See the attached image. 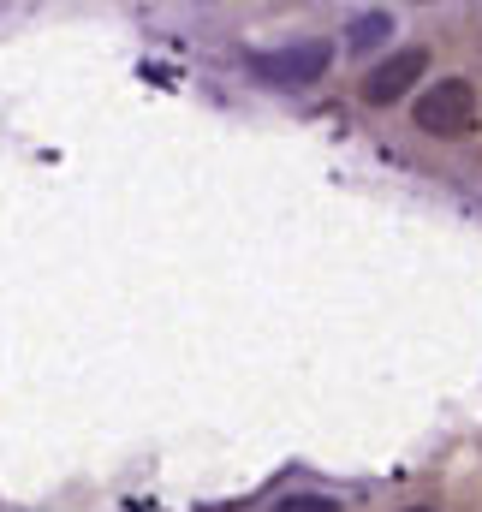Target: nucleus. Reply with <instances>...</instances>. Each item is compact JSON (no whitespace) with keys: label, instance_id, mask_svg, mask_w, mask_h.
I'll list each match as a JSON object with an SVG mask.
<instances>
[{"label":"nucleus","instance_id":"obj_1","mask_svg":"<svg viewBox=\"0 0 482 512\" xmlns=\"http://www.w3.org/2000/svg\"><path fill=\"white\" fill-rule=\"evenodd\" d=\"M328 66H334V42H322V36H298V42H280V48L250 54V72H256V84H268V90L322 84Z\"/></svg>","mask_w":482,"mask_h":512},{"label":"nucleus","instance_id":"obj_3","mask_svg":"<svg viewBox=\"0 0 482 512\" xmlns=\"http://www.w3.org/2000/svg\"><path fill=\"white\" fill-rule=\"evenodd\" d=\"M423 72H429V54H423V48H399V54H387V60L363 78V102H369V108H393L399 96H411V84H423Z\"/></svg>","mask_w":482,"mask_h":512},{"label":"nucleus","instance_id":"obj_4","mask_svg":"<svg viewBox=\"0 0 482 512\" xmlns=\"http://www.w3.org/2000/svg\"><path fill=\"white\" fill-rule=\"evenodd\" d=\"M387 36H393V12H358L352 30H346V48H352V54H369V48H381Z\"/></svg>","mask_w":482,"mask_h":512},{"label":"nucleus","instance_id":"obj_2","mask_svg":"<svg viewBox=\"0 0 482 512\" xmlns=\"http://www.w3.org/2000/svg\"><path fill=\"white\" fill-rule=\"evenodd\" d=\"M411 120H417V131H429V137H441V143L471 137V131H477V84H471V78H441V84H429V90L417 96Z\"/></svg>","mask_w":482,"mask_h":512},{"label":"nucleus","instance_id":"obj_5","mask_svg":"<svg viewBox=\"0 0 482 512\" xmlns=\"http://www.w3.org/2000/svg\"><path fill=\"white\" fill-rule=\"evenodd\" d=\"M274 512H340V501H328V495H286Z\"/></svg>","mask_w":482,"mask_h":512},{"label":"nucleus","instance_id":"obj_6","mask_svg":"<svg viewBox=\"0 0 482 512\" xmlns=\"http://www.w3.org/2000/svg\"><path fill=\"white\" fill-rule=\"evenodd\" d=\"M405 512H435V507H405Z\"/></svg>","mask_w":482,"mask_h":512}]
</instances>
